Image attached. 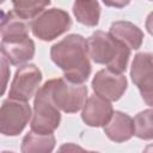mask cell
I'll return each instance as SVG.
<instances>
[{"mask_svg": "<svg viewBox=\"0 0 153 153\" xmlns=\"http://www.w3.org/2000/svg\"><path fill=\"white\" fill-rule=\"evenodd\" d=\"M86 44L87 54L96 63L105 65L109 69L117 73L126 71L130 49L109 32L96 31L86 41Z\"/></svg>", "mask_w": 153, "mask_h": 153, "instance_id": "7a4b0ae2", "label": "cell"}, {"mask_svg": "<svg viewBox=\"0 0 153 153\" xmlns=\"http://www.w3.org/2000/svg\"><path fill=\"white\" fill-rule=\"evenodd\" d=\"M68 148H71V147H69V146H63V147L60 148V151H65V149H68ZM72 149H81V148H80V147H75V146H73Z\"/></svg>", "mask_w": 153, "mask_h": 153, "instance_id": "44dd1931", "label": "cell"}, {"mask_svg": "<svg viewBox=\"0 0 153 153\" xmlns=\"http://www.w3.org/2000/svg\"><path fill=\"white\" fill-rule=\"evenodd\" d=\"M13 11L24 19H31L41 13L50 0H12Z\"/></svg>", "mask_w": 153, "mask_h": 153, "instance_id": "e0dca14e", "label": "cell"}, {"mask_svg": "<svg viewBox=\"0 0 153 153\" xmlns=\"http://www.w3.org/2000/svg\"><path fill=\"white\" fill-rule=\"evenodd\" d=\"M73 13L79 23L86 26H96L99 22L100 6L97 0H75Z\"/></svg>", "mask_w": 153, "mask_h": 153, "instance_id": "2e32d148", "label": "cell"}, {"mask_svg": "<svg viewBox=\"0 0 153 153\" xmlns=\"http://www.w3.org/2000/svg\"><path fill=\"white\" fill-rule=\"evenodd\" d=\"M50 56L54 63L65 73L71 82L82 84L91 73L86 39L80 35H68L51 47Z\"/></svg>", "mask_w": 153, "mask_h": 153, "instance_id": "6da1fadb", "label": "cell"}, {"mask_svg": "<svg viewBox=\"0 0 153 153\" xmlns=\"http://www.w3.org/2000/svg\"><path fill=\"white\" fill-rule=\"evenodd\" d=\"M104 133L111 141H127L134 135L133 118L124 112L115 111L112 112L108 123L104 126Z\"/></svg>", "mask_w": 153, "mask_h": 153, "instance_id": "7c38bea8", "label": "cell"}, {"mask_svg": "<svg viewBox=\"0 0 153 153\" xmlns=\"http://www.w3.org/2000/svg\"><path fill=\"white\" fill-rule=\"evenodd\" d=\"M109 33L121 43L126 44L129 49H139L143 39L142 31L133 23L124 20L112 23Z\"/></svg>", "mask_w": 153, "mask_h": 153, "instance_id": "4fadbf2b", "label": "cell"}, {"mask_svg": "<svg viewBox=\"0 0 153 153\" xmlns=\"http://www.w3.org/2000/svg\"><path fill=\"white\" fill-rule=\"evenodd\" d=\"M25 36H29V24L26 19L19 17L14 11L8 12L0 22V37L2 41Z\"/></svg>", "mask_w": 153, "mask_h": 153, "instance_id": "5bb4252c", "label": "cell"}, {"mask_svg": "<svg viewBox=\"0 0 153 153\" xmlns=\"http://www.w3.org/2000/svg\"><path fill=\"white\" fill-rule=\"evenodd\" d=\"M60 121V111L53 103L48 86L47 84H44L36 92L33 114L31 120V130L41 134H50L59 127Z\"/></svg>", "mask_w": 153, "mask_h": 153, "instance_id": "277c9868", "label": "cell"}, {"mask_svg": "<svg viewBox=\"0 0 153 153\" xmlns=\"http://www.w3.org/2000/svg\"><path fill=\"white\" fill-rule=\"evenodd\" d=\"M92 88L97 96L106 100H118L127 90V79L121 73L109 68L99 71L93 80Z\"/></svg>", "mask_w": 153, "mask_h": 153, "instance_id": "ba28073f", "label": "cell"}, {"mask_svg": "<svg viewBox=\"0 0 153 153\" xmlns=\"http://www.w3.org/2000/svg\"><path fill=\"white\" fill-rule=\"evenodd\" d=\"M31 117V109L26 102L8 98L0 106V133L16 136L25 128Z\"/></svg>", "mask_w": 153, "mask_h": 153, "instance_id": "8992f818", "label": "cell"}, {"mask_svg": "<svg viewBox=\"0 0 153 153\" xmlns=\"http://www.w3.org/2000/svg\"><path fill=\"white\" fill-rule=\"evenodd\" d=\"M10 78V65L4 55H0V96L6 91V86Z\"/></svg>", "mask_w": 153, "mask_h": 153, "instance_id": "d6986e66", "label": "cell"}, {"mask_svg": "<svg viewBox=\"0 0 153 153\" xmlns=\"http://www.w3.org/2000/svg\"><path fill=\"white\" fill-rule=\"evenodd\" d=\"M55 147V137L53 133L41 134L30 130L22 141V152L24 153H48Z\"/></svg>", "mask_w": 153, "mask_h": 153, "instance_id": "9a60e30c", "label": "cell"}, {"mask_svg": "<svg viewBox=\"0 0 153 153\" xmlns=\"http://www.w3.org/2000/svg\"><path fill=\"white\" fill-rule=\"evenodd\" d=\"M1 54L11 65H22L31 60L35 55V43L29 37H18L12 39H4L0 44Z\"/></svg>", "mask_w": 153, "mask_h": 153, "instance_id": "30bf717a", "label": "cell"}, {"mask_svg": "<svg viewBox=\"0 0 153 153\" xmlns=\"http://www.w3.org/2000/svg\"><path fill=\"white\" fill-rule=\"evenodd\" d=\"M114 110L109 100L99 97L91 96L82 105L81 118L90 127H102L108 123Z\"/></svg>", "mask_w": 153, "mask_h": 153, "instance_id": "8fae6325", "label": "cell"}, {"mask_svg": "<svg viewBox=\"0 0 153 153\" xmlns=\"http://www.w3.org/2000/svg\"><path fill=\"white\" fill-rule=\"evenodd\" d=\"M45 84L50 98L59 110L73 114L82 108L87 96V87L82 84L71 82L65 78L51 79Z\"/></svg>", "mask_w": 153, "mask_h": 153, "instance_id": "3957f363", "label": "cell"}, {"mask_svg": "<svg viewBox=\"0 0 153 153\" xmlns=\"http://www.w3.org/2000/svg\"><path fill=\"white\" fill-rule=\"evenodd\" d=\"M4 1H5V0H0V4H2V2H4Z\"/></svg>", "mask_w": 153, "mask_h": 153, "instance_id": "7402d4cb", "label": "cell"}, {"mask_svg": "<svg viewBox=\"0 0 153 153\" xmlns=\"http://www.w3.org/2000/svg\"><path fill=\"white\" fill-rule=\"evenodd\" d=\"M152 110L147 109L141 111L133 120L134 123V135L143 140H151L153 136V127H152Z\"/></svg>", "mask_w": 153, "mask_h": 153, "instance_id": "ac0fdd59", "label": "cell"}, {"mask_svg": "<svg viewBox=\"0 0 153 153\" xmlns=\"http://www.w3.org/2000/svg\"><path fill=\"white\" fill-rule=\"evenodd\" d=\"M103 2L109 6V7H115V8H122L124 6H127L130 0H103Z\"/></svg>", "mask_w": 153, "mask_h": 153, "instance_id": "ffe728a7", "label": "cell"}, {"mask_svg": "<svg viewBox=\"0 0 153 153\" xmlns=\"http://www.w3.org/2000/svg\"><path fill=\"white\" fill-rule=\"evenodd\" d=\"M71 25L72 20L67 12L60 8H50L38 13L30 27L37 38L42 41H51L69 30Z\"/></svg>", "mask_w": 153, "mask_h": 153, "instance_id": "5b68a950", "label": "cell"}, {"mask_svg": "<svg viewBox=\"0 0 153 153\" xmlns=\"http://www.w3.org/2000/svg\"><path fill=\"white\" fill-rule=\"evenodd\" d=\"M42 81V73L35 65H24L19 67L14 74L8 97L11 99L26 102L38 90Z\"/></svg>", "mask_w": 153, "mask_h": 153, "instance_id": "52a82bcc", "label": "cell"}, {"mask_svg": "<svg viewBox=\"0 0 153 153\" xmlns=\"http://www.w3.org/2000/svg\"><path fill=\"white\" fill-rule=\"evenodd\" d=\"M131 79L137 86L142 98L152 105V54L139 53L131 63Z\"/></svg>", "mask_w": 153, "mask_h": 153, "instance_id": "9c48e42d", "label": "cell"}]
</instances>
